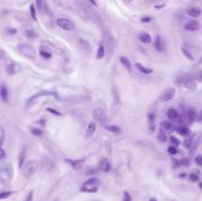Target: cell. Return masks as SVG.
I'll return each instance as SVG.
<instances>
[{"label": "cell", "mask_w": 202, "mask_h": 201, "mask_svg": "<svg viewBox=\"0 0 202 201\" xmlns=\"http://www.w3.org/2000/svg\"><path fill=\"white\" fill-rule=\"evenodd\" d=\"M167 115H168V118H170L171 120H178V118H179L178 111H177V109H175V108H170V109H169L168 112H167Z\"/></svg>", "instance_id": "cell-26"}, {"label": "cell", "mask_w": 202, "mask_h": 201, "mask_svg": "<svg viewBox=\"0 0 202 201\" xmlns=\"http://www.w3.org/2000/svg\"><path fill=\"white\" fill-rule=\"evenodd\" d=\"M38 162L35 160L28 161L27 163L24 164L23 168V174L26 177H31L32 175H34L36 174V171H38Z\"/></svg>", "instance_id": "cell-3"}, {"label": "cell", "mask_w": 202, "mask_h": 201, "mask_svg": "<svg viewBox=\"0 0 202 201\" xmlns=\"http://www.w3.org/2000/svg\"><path fill=\"white\" fill-rule=\"evenodd\" d=\"M56 24L65 31H74L76 29L75 24L69 19H66V18H58L56 20Z\"/></svg>", "instance_id": "cell-6"}, {"label": "cell", "mask_w": 202, "mask_h": 201, "mask_svg": "<svg viewBox=\"0 0 202 201\" xmlns=\"http://www.w3.org/2000/svg\"><path fill=\"white\" fill-rule=\"evenodd\" d=\"M148 120H149V122L151 123V125H153L154 121H155V115H154L153 114H149L148 115Z\"/></svg>", "instance_id": "cell-49"}, {"label": "cell", "mask_w": 202, "mask_h": 201, "mask_svg": "<svg viewBox=\"0 0 202 201\" xmlns=\"http://www.w3.org/2000/svg\"><path fill=\"white\" fill-rule=\"evenodd\" d=\"M154 47H155V49L159 52H163L165 50V42L163 39H162V36L160 35H157L156 36L155 46H154Z\"/></svg>", "instance_id": "cell-16"}, {"label": "cell", "mask_w": 202, "mask_h": 201, "mask_svg": "<svg viewBox=\"0 0 202 201\" xmlns=\"http://www.w3.org/2000/svg\"><path fill=\"white\" fill-rule=\"evenodd\" d=\"M196 115H197V114H196L195 109H194L193 108H189L188 109H187L186 115H185L186 121L188 123H193L196 120Z\"/></svg>", "instance_id": "cell-14"}, {"label": "cell", "mask_w": 202, "mask_h": 201, "mask_svg": "<svg viewBox=\"0 0 202 201\" xmlns=\"http://www.w3.org/2000/svg\"><path fill=\"white\" fill-rule=\"evenodd\" d=\"M8 32L10 33L11 35H15V34H17V29H15V28H11V29H9L8 30Z\"/></svg>", "instance_id": "cell-51"}, {"label": "cell", "mask_w": 202, "mask_h": 201, "mask_svg": "<svg viewBox=\"0 0 202 201\" xmlns=\"http://www.w3.org/2000/svg\"><path fill=\"white\" fill-rule=\"evenodd\" d=\"M33 198H34V190H31L28 193L27 197H26L25 201H33Z\"/></svg>", "instance_id": "cell-44"}, {"label": "cell", "mask_w": 202, "mask_h": 201, "mask_svg": "<svg viewBox=\"0 0 202 201\" xmlns=\"http://www.w3.org/2000/svg\"><path fill=\"white\" fill-rule=\"evenodd\" d=\"M175 89L174 87L169 88V89H167L166 91H165L163 96H162V101L163 102H170L175 98Z\"/></svg>", "instance_id": "cell-9"}, {"label": "cell", "mask_w": 202, "mask_h": 201, "mask_svg": "<svg viewBox=\"0 0 202 201\" xmlns=\"http://www.w3.org/2000/svg\"><path fill=\"white\" fill-rule=\"evenodd\" d=\"M13 168L9 164L0 167V184H9L13 178Z\"/></svg>", "instance_id": "cell-1"}, {"label": "cell", "mask_w": 202, "mask_h": 201, "mask_svg": "<svg viewBox=\"0 0 202 201\" xmlns=\"http://www.w3.org/2000/svg\"><path fill=\"white\" fill-rule=\"evenodd\" d=\"M189 178H190V181H198V180H199V177L196 174H191L189 175Z\"/></svg>", "instance_id": "cell-45"}, {"label": "cell", "mask_w": 202, "mask_h": 201, "mask_svg": "<svg viewBox=\"0 0 202 201\" xmlns=\"http://www.w3.org/2000/svg\"><path fill=\"white\" fill-rule=\"evenodd\" d=\"M25 34H26V36H27V38H29V39H34L38 38V34H36L34 30H27Z\"/></svg>", "instance_id": "cell-30"}, {"label": "cell", "mask_w": 202, "mask_h": 201, "mask_svg": "<svg viewBox=\"0 0 202 201\" xmlns=\"http://www.w3.org/2000/svg\"><path fill=\"white\" fill-rule=\"evenodd\" d=\"M161 128L168 131V132H174V131L177 129V127L174 123H172L170 121H167V120H164V121H161L160 123Z\"/></svg>", "instance_id": "cell-15"}, {"label": "cell", "mask_w": 202, "mask_h": 201, "mask_svg": "<svg viewBox=\"0 0 202 201\" xmlns=\"http://www.w3.org/2000/svg\"><path fill=\"white\" fill-rule=\"evenodd\" d=\"M31 133L35 136H42L43 135V130L39 128H33L31 130Z\"/></svg>", "instance_id": "cell-37"}, {"label": "cell", "mask_w": 202, "mask_h": 201, "mask_svg": "<svg viewBox=\"0 0 202 201\" xmlns=\"http://www.w3.org/2000/svg\"><path fill=\"white\" fill-rule=\"evenodd\" d=\"M170 142H171L172 146H175V147H178V146L181 145V141H179L175 136H171Z\"/></svg>", "instance_id": "cell-33"}, {"label": "cell", "mask_w": 202, "mask_h": 201, "mask_svg": "<svg viewBox=\"0 0 202 201\" xmlns=\"http://www.w3.org/2000/svg\"><path fill=\"white\" fill-rule=\"evenodd\" d=\"M199 64H202V58H201L200 61H199Z\"/></svg>", "instance_id": "cell-58"}, {"label": "cell", "mask_w": 202, "mask_h": 201, "mask_svg": "<svg viewBox=\"0 0 202 201\" xmlns=\"http://www.w3.org/2000/svg\"><path fill=\"white\" fill-rule=\"evenodd\" d=\"M101 184V181L97 177H92L90 180H88L83 184V185L81 186L80 190L82 192H88V193H93L97 192L99 187L98 186Z\"/></svg>", "instance_id": "cell-2"}, {"label": "cell", "mask_w": 202, "mask_h": 201, "mask_svg": "<svg viewBox=\"0 0 202 201\" xmlns=\"http://www.w3.org/2000/svg\"><path fill=\"white\" fill-rule=\"evenodd\" d=\"M30 13H31V16L33 18V20L36 21V8H35L34 4L30 5Z\"/></svg>", "instance_id": "cell-35"}, {"label": "cell", "mask_w": 202, "mask_h": 201, "mask_svg": "<svg viewBox=\"0 0 202 201\" xmlns=\"http://www.w3.org/2000/svg\"><path fill=\"white\" fill-rule=\"evenodd\" d=\"M187 14H188L190 17L197 18L201 15V10L199 8H197V7H192V8H189L187 10Z\"/></svg>", "instance_id": "cell-25"}, {"label": "cell", "mask_w": 202, "mask_h": 201, "mask_svg": "<svg viewBox=\"0 0 202 201\" xmlns=\"http://www.w3.org/2000/svg\"><path fill=\"white\" fill-rule=\"evenodd\" d=\"M195 164L197 166H202V156L199 155L195 158Z\"/></svg>", "instance_id": "cell-47"}, {"label": "cell", "mask_w": 202, "mask_h": 201, "mask_svg": "<svg viewBox=\"0 0 202 201\" xmlns=\"http://www.w3.org/2000/svg\"><path fill=\"white\" fill-rule=\"evenodd\" d=\"M122 201H132L131 196H130V194L127 191L123 192V199H122Z\"/></svg>", "instance_id": "cell-43"}, {"label": "cell", "mask_w": 202, "mask_h": 201, "mask_svg": "<svg viewBox=\"0 0 202 201\" xmlns=\"http://www.w3.org/2000/svg\"><path fill=\"white\" fill-rule=\"evenodd\" d=\"M12 194H14V191H2V192H0V200L8 198V197H10Z\"/></svg>", "instance_id": "cell-32"}, {"label": "cell", "mask_w": 202, "mask_h": 201, "mask_svg": "<svg viewBox=\"0 0 202 201\" xmlns=\"http://www.w3.org/2000/svg\"><path fill=\"white\" fill-rule=\"evenodd\" d=\"M46 111H49L50 114H52V115H56V116H61V115H61V112H59L58 111H56V109L51 108H46Z\"/></svg>", "instance_id": "cell-39"}, {"label": "cell", "mask_w": 202, "mask_h": 201, "mask_svg": "<svg viewBox=\"0 0 202 201\" xmlns=\"http://www.w3.org/2000/svg\"><path fill=\"white\" fill-rule=\"evenodd\" d=\"M199 186L202 188V182H200V184H199Z\"/></svg>", "instance_id": "cell-57"}, {"label": "cell", "mask_w": 202, "mask_h": 201, "mask_svg": "<svg viewBox=\"0 0 202 201\" xmlns=\"http://www.w3.org/2000/svg\"><path fill=\"white\" fill-rule=\"evenodd\" d=\"M0 99L3 103H7L9 99V93H8V88L5 84H1L0 85Z\"/></svg>", "instance_id": "cell-11"}, {"label": "cell", "mask_w": 202, "mask_h": 201, "mask_svg": "<svg viewBox=\"0 0 202 201\" xmlns=\"http://www.w3.org/2000/svg\"><path fill=\"white\" fill-rule=\"evenodd\" d=\"M168 152L170 153L171 155H175L178 153V149L177 147H175V146H170V147L168 148Z\"/></svg>", "instance_id": "cell-40"}, {"label": "cell", "mask_w": 202, "mask_h": 201, "mask_svg": "<svg viewBox=\"0 0 202 201\" xmlns=\"http://www.w3.org/2000/svg\"><path fill=\"white\" fill-rule=\"evenodd\" d=\"M183 146L186 148V149H189L190 147L192 146V139L191 138H187L185 141H183Z\"/></svg>", "instance_id": "cell-38"}, {"label": "cell", "mask_w": 202, "mask_h": 201, "mask_svg": "<svg viewBox=\"0 0 202 201\" xmlns=\"http://www.w3.org/2000/svg\"><path fill=\"white\" fill-rule=\"evenodd\" d=\"M36 8H38L39 12H43V0H36Z\"/></svg>", "instance_id": "cell-36"}, {"label": "cell", "mask_w": 202, "mask_h": 201, "mask_svg": "<svg viewBox=\"0 0 202 201\" xmlns=\"http://www.w3.org/2000/svg\"><path fill=\"white\" fill-rule=\"evenodd\" d=\"M105 129L108 130L109 132H112L115 134H119V133H121V131H122L119 126L112 125V124H111V125H105Z\"/></svg>", "instance_id": "cell-24"}, {"label": "cell", "mask_w": 202, "mask_h": 201, "mask_svg": "<svg viewBox=\"0 0 202 201\" xmlns=\"http://www.w3.org/2000/svg\"><path fill=\"white\" fill-rule=\"evenodd\" d=\"M139 39H140V42H142L143 43H146V45H149L152 42L151 36L147 34V33H140L139 34Z\"/></svg>", "instance_id": "cell-22"}, {"label": "cell", "mask_w": 202, "mask_h": 201, "mask_svg": "<svg viewBox=\"0 0 202 201\" xmlns=\"http://www.w3.org/2000/svg\"><path fill=\"white\" fill-rule=\"evenodd\" d=\"M119 61H120V63L122 64V66H123L124 68L127 69L128 71H131L132 65H131L130 60L128 59L127 57H125V56H121V57L119 58Z\"/></svg>", "instance_id": "cell-23"}, {"label": "cell", "mask_w": 202, "mask_h": 201, "mask_svg": "<svg viewBox=\"0 0 202 201\" xmlns=\"http://www.w3.org/2000/svg\"><path fill=\"white\" fill-rule=\"evenodd\" d=\"M181 52L183 53V55H185L187 59H189V60H191V61H193L194 60V57H193V55L191 53H190V52L187 49H185V46H181Z\"/></svg>", "instance_id": "cell-28"}, {"label": "cell", "mask_w": 202, "mask_h": 201, "mask_svg": "<svg viewBox=\"0 0 202 201\" xmlns=\"http://www.w3.org/2000/svg\"><path fill=\"white\" fill-rule=\"evenodd\" d=\"M25 158H26V150H23V152L21 153L20 157H19V168H20V169L24 166Z\"/></svg>", "instance_id": "cell-34"}, {"label": "cell", "mask_w": 202, "mask_h": 201, "mask_svg": "<svg viewBox=\"0 0 202 201\" xmlns=\"http://www.w3.org/2000/svg\"><path fill=\"white\" fill-rule=\"evenodd\" d=\"M179 83L182 84L183 87H185L188 90H195L196 89V82L192 78H181Z\"/></svg>", "instance_id": "cell-8"}, {"label": "cell", "mask_w": 202, "mask_h": 201, "mask_svg": "<svg viewBox=\"0 0 202 201\" xmlns=\"http://www.w3.org/2000/svg\"><path fill=\"white\" fill-rule=\"evenodd\" d=\"M97 129V123L95 121H91L88 124V128H87V137L92 136L95 132H96Z\"/></svg>", "instance_id": "cell-21"}, {"label": "cell", "mask_w": 202, "mask_h": 201, "mask_svg": "<svg viewBox=\"0 0 202 201\" xmlns=\"http://www.w3.org/2000/svg\"><path fill=\"white\" fill-rule=\"evenodd\" d=\"M86 159H79V160H72V159H65V162L68 163L72 168H74L75 170L80 169V167L83 165V163H85Z\"/></svg>", "instance_id": "cell-13"}, {"label": "cell", "mask_w": 202, "mask_h": 201, "mask_svg": "<svg viewBox=\"0 0 202 201\" xmlns=\"http://www.w3.org/2000/svg\"><path fill=\"white\" fill-rule=\"evenodd\" d=\"M92 116L95 119V121L99 122V123H103L105 124L108 121V118H106V115L105 111L101 108H94V111H92Z\"/></svg>", "instance_id": "cell-4"}, {"label": "cell", "mask_w": 202, "mask_h": 201, "mask_svg": "<svg viewBox=\"0 0 202 201\" xmlns=\"http://www.w3.org/2000/svg\"><path fill=\"white\" fill-rule=\"evenodd\" d=\"M3 56H4V50H3L1 47H0V59H1Z\"/></svg>", "instance_id": "cell-52"}, {"label": "cell", "mask_w": 202, "mask_h": 201, "mask_svg": "<svg viewBox=\"0 0 202 201\" xmlns=\"http://www.w3.org/2000/svg\"><path fill=\"white\" fill-rule=\"evenodd\" d=\"M105 41L106 42V45H108V49L111 50V52H112L113 49H115V41H113V39L111 36L109 34H106L105 35Z\"/></svg>", "instance_id": "cell-18"}, {"label": "cell", "mask_w": 202, "mask_h": 201, "mask_svg": "<svg viewBox=\"0 0 202 201\" xmlns=\"http://www.w3.org/2000/svg\"><path fill=\"white\" fill-rule=\"evenodd\" d=\"M5 157H6V153L4 151V149L0 147V159H4Z\"/></svg>", "instance_id": "cell-50"}, {"label": "cell", "mask_w": 202, "mask_h": 201, "mask_svg": "<svg viewBox=\"0 0 202 201\" xmlns=\"http://www.w3.org/2000/svg\"><path fill=\"white\" fill-rule=\"evenodd\" d=\"M55 95V93H52V92H39L38 94L34 95L30 100H29L28 102V105H32L33 104L35 103V102L38 100V99H39L40 97H43V96H54Z\"/></svg>", "instance_id": "cell-12"}, {"label": "cell", "mask_w": 202, "mask_h": 201, "mask_svg": "<svg viewBox=\"0 0 202 201\" xmlns=\"http://www.w3.org/2000/svg\"><path fill=\"white\" fill-rule=\"evenodd\" d=\"M153 19L152 17H148V16H145V17H142L141 18V22L142 23H150Z\"/></svg>", "instance_id": "cell-46"}, {"label": "cell", "mask_w": 202, "mask_h": 201, "mask_svg": "<svg viewBox=\"0 0 202 201\" xmlns=\"http://www.w3.org/2000/svg\"><path fill=\"white\" fill-rule=\"evenodd\" d=\"M152 3H159V2H162L163 0H150Z\"/></svg>", "instance_id": "cell-53"}, {"label": "cell", "mask_w": 202, "mask_h": 201, "mask_svg": "<svg viewBox=\"0 0 202 201\" xmlns=\"http://www.w3.org/2000/svg\"><path fill=\"white\" fill-rule=\"evenodd\" d=\"M100 170L104 173H108L111 170V164H109V160L106 158H103L100 161Z\"/></svg>", "instance_id": "cell-17"}, {"label": "cell", "mask_w": 202, "mask_h": 201, "mask_svg": "<svg viewBox=\"0 0 202 201\" xmlns=\"http://www.w3.org/2000/svg\"><path fill=\"white\" fill-rule=\"evenodd\" d=\"M89 1H90V2L92 3V4L94 5V6H97V2L95 1V0H89Z\"/></svg>", "instance_id": "cell-54"}, {"label": "cell", "mask_w": 202, "mask_h": 201, "mask_svg": "<svg viewBox=\"0 0 202 201\" xmlns=\"http://www.w3.org/2000/svg\"><path fill=\"white\" fill-rule=\"evenodd\" d=\"M105 54H106L105 46L103 43H100V46H99L98 52H97V59H102V58H104Z\"/></svg>", "instance_id": "cell-27"}, {"label": "cell", "mask_w": 202, "mask_h": 201, "mask_svg": "<svg viewBox=\"0 0 202 201\" xmlns=\"http://www.w3.org/2000/svg\"><path fill=\"white\" fill-rule=\"evenodd\" d=\"M200 27V24L196 20H190L185 25V30L188 32H195Z\"/></svg>", "instance_id": "cell-10"}, {"label": "cell", "mask_w": 202, "mask_h": 201, "mask_svg": "<svg viewBox=\"0 0 202 201\" xmlns=\"http://www.w3.org/2000/svg\"><path fill=\"white\" fill-rule=\"evenodd\" d=\"M21 69H22V66L19 63H17V62H11V63L7 65L6 71L8 75H15L21 71Z\"/></svg>", "instance_id": "cell-7"}, {"label": "cell", "mask_w": 202, "mask_h": 201, "mask_svg": "<svg viewBox=\"0 0 202 201\" xmlns=\"http://www.w3.org/2000/svg\"><path fill=\"white\" fill-rule=\"evenodd\" d=\"M149 201H158L156 198H150V200Z\"/></svg>", "instance_id": "cell-56"}, {"label": "cell", "mask_w": 202, "mask_h": 201, "mask_svg": "<svg viewBox=\"0 0 202 201\" xmlns=\"http://www.w3.org/2000/svg\"><path fill=\"white\" fill-rule=\"evenodd\" d=\"M179 163H181V166H185V167H188V166H189V164H190L189 160L187 159V158H182V159H181V161H179Z\"/></svg>", "instance_id": "cell-41"}, {"label": "cell", "mask_w": 202, "mask_h": 201, "mask_svg": "<svg viewBox=\"0 0 202 201\" xmlns=\"http://www.w3.org/2000/svg\"><path fill=\"white\" fill-rule=\"evenodd\" d=\"M122 1H123L124 3H126V4H128V3L132 2V1H133V0H122Z\"/></svg>", "instance_id": "cell-55"}, {"label": "cell", "mask_w": 202, "mask_h": 201, "mask_svg": "<svg viewBox=\"0 0 202 201\" xmlns=\"http://www.w3.org/2000/svg\"><path fill=\"white\" fill-rule=\"evenodd\" d=\"M194 77H195V79L197 80L198 82L202 83V70L197 71V72L195 73V75H194Z\"/></svg>", "instance_id": "cell-42"}, {"label": "cell", "mask_w": 202, "mask_h": 201, "mask_svg": "<svg viewBox=\"0 0 202 201\" xmlns=\"http://www.w3.org/2000/svg\"><path fill=\"white\" fill-rule=\"evenodd\" d=\"M135 67L138 69V71H140L141 73H143V74L147 75V74H152V73H153V69L152 68L146 67L143 64H141V63H136V64H135Z\"/></svg>", "instance_id": "cell-19"}, {"label": "cell", "mask_w": 202, "mask_h": 201, "mask_svg": "<svg viewBox=\"0 0 202 201\" xmlns=\"http://www.w3.org/2000/svg\"><path fill=\"white\" fill-rule=\"evenodd\" d=\"M158 140H159L161 143H165L167 140H168V136H167V134L164 132L163 131V129H161L160 130V132H159V134H158Z\"/></svg>", "instance_id": "cell-29"}, {"label": "cell", "mask_w": 202, "mask_h": 201, "mask_svg": "<svg viewBox=\"0 0 202 201\" xmlns=\"http://www.w3.org/2000/svg\"><path fill=\"white\" fill-rule=\"evenodd\" d=\"M177 130H178V132L179 134L182 135V136H185V135L189 134V129L187 128L186 126H179Z\"/></svg>", "instance_id": "cell-31"}, {"label": "cell", "mask_w": 202, "mask_h": 201, "mask_svg": "<svg viewBox=\"0 0 202 201\" xmlns=\"http://www.w3.org/2000/svg\"><path fill=\"white\" fill-rule=\"evenodd\" d=\"M18 49L20 50V52L23 54V55L30 58V59H35L36 56V50L29 45H20L18 46Z\"/></svg>", "instance_id": "cell-5"}, {"label": "cell", "mask_w": 202, "mask_h": 201, "mask_svg": "<svg viewBox=\"0 0 202 201\" xmlns=\"http://www.w3.org/2000/svg\"><path fill=\"white\" fill-rule=\"evenodd\" d=\"M196 121H197L198 123L202 124V111H200L197 114V115H196Z\"/></svg>", "instance_id": "cell-48"}, {"label": "cell", "mask_w": 202, "mask_h": 201, "mask_svg": "<svg viewBox=\"0 0 202 201\" xmlns=\"http://www.w3.org/2000/svg\"><path fill=\"white\" fill-rule=\"evenodd\" d=\"M39 55L42 56L43 58H45V59H49L52 56V54L49 52V50H47V49H46L45 46H40L39 47Z\"/></svg>", "instance_id": "cell-20"}]
</instances>
